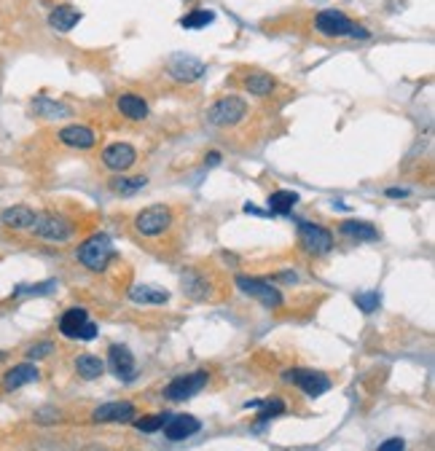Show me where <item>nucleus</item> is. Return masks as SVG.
<instances>
[{"label":"nucleus","instance_id":"nucleus-36","mask_svg":"<svg viewBox=\"0 0 435 451\" xmlns=\"http://www.w3.org/2000/svg\"><path fill=\"white\" fill-rule=\"evenodd\" d=\"M408 191H403V188H390V191H387V197H395V199H398V197H406Z\"/></svg>","mask_w":435,"mask_h":451},{"label":"nucleus","instance_id":"nucleus-33","mask_svg":"<svg viewBox=\"0 0 435 451\" xmlns=\"http://www.w3.org/2000/svg\"><path fill=\"white\" fill-rule=\"evenodd\" d=\"M52 352H54V344H52V341H41V344L28 349V360H41L46 358V355H52Z\"/></svg>","mask_w":435,"mask_h":451},{"label":"nucleus","instance_id":"nucleus-14","mask_svg":"<svg viewBox=\"0 0 435 451\" xmlns=\"http://www.w3.org/2000/svg\"><path fill=\"white\" fill-rule=\"evenodd\" d=\"M164 438L167 440H186L191 435H196L202 425H199V419L196 416H189V414H177V416H167V422H164Z\"/></svg>","mask_w":435,"mask_h":451},{"label":"nucleus","instance_id":"nucleus-32","mask_svg":"<svg viewBox=\"0 0 435 451\" xmlns=\"http://www.w3.org/2000/svg\"><path fill=\"white\" fill-rule=\"evenodd\" d=\"M354 301H357V306H360V309H363L366 315H371V312H376V306H379V293H376V291L360 293V295H357Z\"/></svg>","mask_w":435,"mask_h":451},{"label":"nucleus","instance_id":"nucleus-4","mask_svg":"<svg viewBox=\"0 0 435 451\" xmlns=\"http://www.w3.org/2000/svg\"><path fill=\"white\" fill-rule=\"evenodd\" d=\"M76 221L68 218V215L62 213H52V210H46V213H38L35 215V223H32V234L43 242H68L73 234H76Z\"/></svg>","mask_w":435,"mask_h":451},{"label":"nucleus","instance_id":"nucleus-5","mask_svg":"<svg viewBox=\"0 0 435 451\" xmlns=\"http://www.w3.org/2000/svg\"><path fill=\"white\" fill-rule=\"evenodd\" d=\"M237 288L242 293H247V295H253L256 301H261V304L266 306V309H280L282 306V291L277 288V285H272L269 279H258V277H237Z\"/></svg>","mask_w":435,"mask_h":451},{"label":"nucleus","instance_id":"nucleus-18","mask_svg":"<svg viewBox=\"0 0 435 451\" xmlns=\"http://www.w3.org/2000/svg\"><path fill=\"white\" fill-rule=\"evenodd\" d=\"M35 210L28 207V204H14V207H8V210H3L0 215V223L6 226V228H11V231H30L32 223H35Z\"/></svg>","mask_w":435,"mask_h":451},{"label":"nucleus","instance_id":"nucleus-28","mask_svg":"<svg viewBox=\"0 0 435 451\" xmlns=\"http://www.w3.org/2000/svg\"><path fill=\"white\" fill-rule=\"evenodd\" d=\"M145 183H148L145 177H116V180H110V191L119 197H135L137 191L145 188Z\"/></svg>","mask_w":435,"mask_h":451},{"label":"nucleus","instance_id":"nucleus-1","mask_svg":"<svg viewBox=\"0 0 435 451\" xmlns=\"http://www.w3.org/2000/svg\"><path fill=\"white\" fill-rule=\"evenodd\" d=\"M132 228L140 239H148V242H159L167 239L175 228V213L172 207L167 204H150L145 210H140L132 221Z\"/></svg>","mask_w":435,"mask_h":451},{"label":"nucleus","instance_id":"nucleus-3","mask_svg":"<svg viewBox=\"0 0 435 451\" xmlns=\"http://www.w3.org/2000/svg\"><path fill=\"white\" fill-rule=\"evenodd\" d=\"M250 113L245 97H237V94H226V97H218L213 105L207 107V124L213 127H237L242 124Z\"/></svg>","mask_w":435,"mask_h":451},{"label":"nucleus","instance_id":"nucleus-23","mask_svg":"<svg viewBox=\"0 0 435 451\" xmlns=\"http://www.w3.org/2000/svg\"><path fill=\"white\" fill-rule=\"evenodd\" d=\"M299 204V194L296 191H274L272 197H269V213L274 215H290L293 213V207Z\"/></svg>","mask_w":435,"mask_h":451},{"label":"nucleus","instance_id":"nucleus-10","mask_svg":"<svg viewBox=\"0 0 435 451\" xmlns=\"http://www.w3.org/2000/svg\"><path fill=\"white\" fill-rule=\"evenodd\" d=\"M167 70L180 83H193V81H199L207 73V65H204L202 59L191 57V54H175V57H169Z\"/></svg>","mask_w":435,"mask_h":451},{"label":"nucleus","instance_id":"nucleus-30","mask_svg":"<svg viewBox=\"0 0 435 451\" xmlns=\"http://www.w3.org/2000/svg\"><path fill=\"white\" fill-rule=\"evenodd\" d=\"M135 422V427L140 430V433H156V430H162L164 422H167V416L164 414H148V416H140V419H132Z\"/></svg>","mask_w":435,"mask_h":451},{"label":"nucleus","instance_id":"nucleus-12","mask_svg":"<svg viewBox=\"0 0 435 451\" xmlns=\"http://www.w3.org/2000/svg\"><path fill=\"white\" fill-rule=\"evenodd\" d=\"M135 414V406L129 400H113V403H102L100 409H95L92 419L97 425H113V422H132Z\"/></svg>","mask_w":435,"mask_h":451},{"label":"nucleus","instance_id":"nucleus-2","mask_svg":"<svg viewBox=\"0 0 435 451\" xmlns=\"http://www.w3.org/2000/svg\"><path fill=\"white\" fill-rule=\"evenodd\" d=\"M76 258L89 271H105L110 261L116 258V250H113V242L105 234H92V237L83 239L81 245H78Z\"/></svg>","mask_w":435,"mask_h":451},{"label":"nucleus","instance_id":"nucleus-16","mask_svg":"<svg viewBox=\"0 0 435 451\" xmlns=\"http://www.w3.org/2000/svg\"><path fill=\"white\" fill-rule=\"evenodd\" d=\"M108 365L113 376L116 379H121V382H129V379H135V358H132V352L121 344H113L108 349Z\"/></svg>","mask_w":435,"mask_h":451},{"label":"nucleus","instance_id":"nucleus-20","mask_svg":"<svg viewBox=\"0 0 435 451\" xmlns=\"http://www.w3.org/2000/svg\"><path fill=\"white\" fill-rule=\"evenodd\" d=\"M86 322H89V312H86V309H81V306L65 309V315L59 317V333H62L65 339H78Z\"/></svg>","mask_w":435,"mask_h":451},{"label":"nucleus","instance_id":"nucleus-15","mask_svg":"<svg viewBox=\"0 0 435 451\" xmlns=\"http://www.w3.org/2000/svg\"><path fill=\"white\" fill-rule=\"evenodd\" d=\"M56 137H59L62 146L76 148V151H89V148H95L97 143L95 129H89V127H83V124H68V127L59 129Z\"/></svg>","mask_w":435,"mask_h":451},{"label":"nucleus","instance_id":"nucleus-35","mask_svg":"<svg viewBox=\"0 0 435 451\" xmlns=\"http://www.w3.org/2000/svg\"><path fill=\"white\" fill-rule=\"evenodd\" d=\"M95 336H97V325L92 322V320H89V322L83 325V331H81V336H78V339H81V341H92Z\"/></svg>","mask_w":435,"mask_h":451},{"label":"nucleus","instance_id":"nucleus-9","mask_svg":"<svg viewBox=\"0 0 435 451\" xmlns=\"http://www.w3.org/2000/svg\"><path fill=\"white\" fill-rule=\"evenodd\" d=\"M282 376H285V382L296 385L301 392H306L309 398H320V395H326L328 390H330V379H328L326 373H320V371L293 368V371H285Z\"/></svg>","mask_w":435,"mask_h":451},{"label":"nucleus","instance_id":"nucleus-26","mask_svg":"<svg viewBox=\"0 0 435 451\" xmlns=\"http://www.w3.org/2000/svg\"><path fill=\"white\" fill-rule=\"evenodd\" d=\"M76 371H78L81 379L92 382V379H100V376L105 373V363L97 358V355H81V358L76 360Z\"/></svg>","mask_w":435,"mask_h":451},{"label":"nucleus","instance_id":"nucleus-13","mask_svg":"<svg viewBox=\"0 0 435 451\" xmlns=\"http://www.w3.org/2000/svg\"><path fill=\"white\" fill-rule=\"evenodd\" d=\"M180 285H183V293L191 295V298H196V301L210 298V291L215 288L210 271H204V269H189V271L183 274V279H180Z\"/></svg>","mask_w":435,"mask_h":451},{"label":"nucleus","instance_id":"nucleus-27","mask_svg":"<svg viewBox=\"0 0 435 451\" xmlns=\"http://www.w3.org/2000/svg\"><path fill=\"white\" fill-rule=\"evenodd\" d=\"M213 22H215V11H210V8H193V11H189L180 19V27H186V30H202V27L213 25Z\"/></svg>","mask_w":435,"mask_h":451},{"label":"nucleus","instance_id":"nucleus-6","mask_svg":"<svg viewBox=\"0 0 435 451\" xmlns=\"http://www.w3.org/2000/svg\"><path fill=\"white\" fill-rule=\"evenodd\" d=\"M299 242L309 255H328L333 250V234L326 226L309 223V221H299Z\"/></svg>","mask_w":435,"mask_h":451},{"label":"nucleus","instance_id":"nucleus-29","mask_svg":"<svg viewBox=\"0 0 435 451\" xmlns=\"http://www.w3.org/2000/svg\"><path fill=\"white\" fill-rule=\"evenodd\" d=\"M129 298L135 304H167L169 293L159 291V288H135V291H129Z\"/></svg>","mask_w":435,"mask_h":451},{"label":"nucleus","instance_id":"nucleus-25","mask_svg":"<svg viewBox=\"0 0 435 451\" xmlns=\"http://www.w3.org/2000/svg\"><path fill=\"white\" fill-rule=\"evenodd\" d=\"M339 228H341V234H347V237H352V239H360V242H374V239H379V231H376L371 223H366V221H344Z\"/></svg>","mask_w":435,"mask_h":451},{"label":"nucleus","instance_id":"nucleus-17","mask_svg":"<svg viewBox=\"0 0 435 451\" xmlns=\"http://www.w3.org/2000/svg\"><path fill=\"white\" fill-rule=\"evenodd\" d=\"M38 376H41V373H38V368H35L32 363H19V365H14V368H8V371H6L0 387H3V392H14V390H19V387L38 382Z\"/></svg>","mask_w":435,"mask_h":451},{"label":"nucleus","instance_id":"nucleus-34","mask_svg":"<svg viewBox=\"0 0 435 451\" xmlns=\"http://www.w3.org/2000/svg\"><path fill=\"white\" fill-rule=\"evenodd\" d=\"M406 449V440L403 438H390V440H384L379 449L376 451H403Z\"/></svg>","mask_w":435,"mask_h":451},{"label":"nucleus","instance_id":"nucleus-37","mask_svg":"<svg viewBox=\"0 0 435 451\" xmlns=\"http://www.w3.org/2000/svg\"><path fill=\"white\" fill-rule=\"evenodd\" d=\"M207 159H210V164H218V161H220V153H215V151H213Z\"/></svg>","mask_w":435,"mask_h":451},{"label":"nucleus","instance_id":"nucleus-19","mask_svg":"<svg viewBox=\"0 0 435 451\" xmlns=\"http://www.w3.org/2000/svg\"><path fill=\"white\" fill-rule=\"evenodd\" d=\"M30 107H32V113H35L38 119H46V121L70 119V116H73V107L65 105V102H56L52 97H35Z\"/></svg>","mask_w":435,"mask_h":451},{"label":"nucleus","instance_id":"nucleus-31","mask_svg":"<svg viewBox=\"0 0 435 451\" xmlns=\"http://www.w3.org/2000/svg\"><path fill=\"white\" fill-rule=\"evenodd\" d=\"M282 411H285V403L280 398L263 400V403H261V411H258V422H269V419L280 416Z\"/></svg>","mask_w":435,"mask_h":451},{"label":"nucleus","instance_id":"nucleus-21","mask_svg":"<svg viewBox=\"0 0 435 451\" xmlns=\"http://www.w3.org/2000/svg\"><path fill=\"white\" fill-rule=\"evenodd\" d=\"M116 107H119V113L126 116L129 121H143L148 119V102L135 92H126L121 94L119 100H116Z\"/></svg>","mask_w":435,"mask_h":451},{"label":"nucleus","instance_id":"nucleus-24","mask_svg":"<svg viewBox=\"0 0 435 451\" xmlns=\"http://www.w3.org/2000/svg\"><path fill=\"white\" fill-rule=\"evenodd\" d=\"M245 89L253 97H266V94H272L277 89V81L269 73H250L245 78Z\"/></svg>","mask_w":435,"mask_h":451},{"label":"nucleus","instance_id":"nucleus-7","mask_svg":"<svg viewBox=\"0 0 435 451\" xmlns=\"http://www.w3.org/2000/svg\"><path fill=\"white\" fill-rule=\"evenodd\" d=\"M314 27L326 38H347L352 33L354 22L344 11H339V8H323L314 16Z\"/></svg>","mask_w":435,"mask_h":451},{"label":"nucleus","instance_id":"nucleus-22","mask_svg":"<svg viewBox=\"0 0 435 451\" xmlns=\"http://www.w3.org/2000/svg\"><path fill=\"white\" fill-rule=\"evenodd\" d=\"M78 22H81V11L73 6H56L54 11L49 13V25L54 27L56 33H70Z\"/></svg>","mask_w":435,"mask_h":451},{"label":"nucleus","instance_id":"nucleus-11","mask_svg":"<svg viewBox=\"0 0 435 451\" xmlns=\"http://www.w3.org/2000/svg\"><path fill=\"white\" fill-rule=\"evenodd\" d=\"M137 161V151L129 143H113L102 151V164L113 172H126L132 170Z\"/></svg>","mask_w":435,"mask_h":451},{"label":"nucleus","instance_id":"nucleus-8","mask_svg":"<svg viewBox=\"0 0 435 451\" xmlns=\"http://www.w3.org/2000/svg\"><path fill=\"white\" fill-rule=\"evenodd\" d=\"M210 382V373L207 371H193V373H186V376H177L172 379L169 385L164 387V398L169 400H189L193 395H199L204 387Z\"/></svg>","mask_w":435,"mask_h":451}]
</instances>
